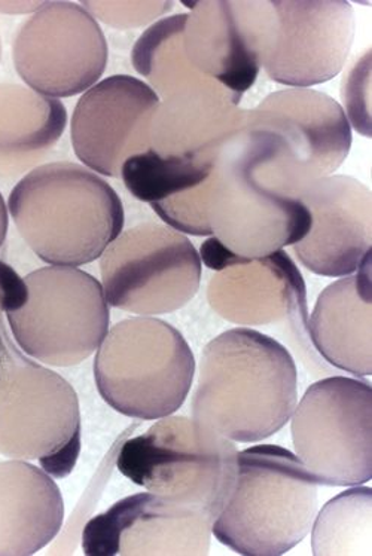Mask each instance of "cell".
<instances>
[{
  "instance_id": "cell-1",
  "label": "cell",
  "mask_w": 372,
  "mask_h": 556,
  "mask_svg": "<svg viewBox=\"0 0 372 556\" xmlns=\"http://www.w3.org/2000/svg\"><path fill=\"white\" fill-rule=\"evenodd\" d=\"M298 402V372L286 346L258 330H226L204 346L193 420L230 441L281 432Z\"/></svg>"
},
{
  "instance_id": "cell-2",
  "label": "cell",
  "mask_w": 372,
  "mask_h": 556,
  "mask_svg": "<svg viewBox=\"0 0 372 556\" xmlns=\"http://www.w3.org/2000/svg\"><path fill=\"white\" fill-rule=\"evenodd\" d=\"M15 228L36 256L55 267H83L123 232L124 207L97 173L71 161L38 165L8 199Z\"/></svg>"
},
{
  "instance_id": "cell-3",
  "label": "cell",
  "mask_w": 372,
  "mask_h": 556,
  "mask_svg": "<svg viewBox=\"0 0 372 556\" xmlns=\"http://www.w3.org/2000/svg\"><path fill=\"white\" fill-rule=\"evenodd\" d=\"M208 225L210 239L201 244L200 257L213 271L264 260L310 231L306 204L262 176L257 137L249 128L222 149L214 165Z\"/></svg>"
},
{
  "instance_id": "cell-4",
  "label": "cell",
  "mask_w": 372,
  "mask_h": 556,
  "mask_svg": "<svg viewBox=\"0 0 372 556\" xmlns=\"http://www.w3.org/2000/svg\"><path fill=\"white\" fill-rule=\"evenodd\" d=\"M318 482L276 445L237 454V478L212 534L245 556H278L306 539L318 515Z\"/></svg>"
},
{
  "instance_id": "cell-5",
  "label": "cell",
  "mask_w": 372,
  "mask_h": 556,
  "mask_svg": "<svg viewBox=\"0 0 372 556\" xmlns=\"http://www.w3.org/2000/svg\"><path fill=\"white\" fill-rule=\"evenodd\" d=\"M0 454L38 462L52 478L80 454L79 399L62 375L24 356L0 326Z\"/></svg>"
},
{
  "instance_id": "cell-6",
  "label": "cell",
  "mask_w": 372,
  "mask_h": 556,
  "mask_svg": "<svg viewBox=\"0 0 372 556\" xmlns=\"http://www.w3.org/2000/svg\"><path fill=\"white\" fill-rule=\"evenodd\" d=\"M196 358L179 330L156 317L125 318L109 329L95 361L100 396L139 420L175 414L191 392Z\"/></svg>"
},
{
  "instance_id": "cell-7",
  "label": "cell",
  "mask_w": 372,
  "mask_h": 556,
  "mask_svg": "<svg viewBox=\"0 0 372 556\" xmlns=\"http://www.w3.org/2000/svg\"><path fill=\"white\" fill-rule=\"evenodd\" d=\"M233 441L188 417L168 415L120 451L116 467L148 493L198 507L216 519L237 478Z\"/></svg>"
},
{
  "instance_id": "cell-8",
  "label": "cell",
  "mask_w": 372,
  "mask_h": 556,
  "mask_svg": "<svg viewBox=\"0 0 372 556\" xmlns=\"http://www.w3.org/2000/svg\"><path fill=\"white\" fill-rule=\"evenodd\" d=\"M27 295L8 325L20 350L40 364H83L109 332L111 312L102 283L75 267H46L24 277Z\"/></svg>"
},
{
  "instance_id": "cell-9",
  "label": "cell",
  "mask_w": 372,
  "mask_h": 556,
  "mask_svg": "<svg viewBox=\"0 0 372 556\" xmlns=\"http://www.w3.org/2000/svg\"><path fill=\"white\" fill-rule=\"evenodd\" d=\"M248 125L273 135L265 173L278 191L297 199L306 185L333 176L351 148L345 109L311 88L271 92L248 111Z\"/></svg>"
},
{
  "instance_id": "cell-10",
  "label": "cell",
  "mask_w": 372,
  "mask_h": 556,
  "mask_svg": "<svg viewBox=\"0 0 372 556\" xmlns=\"http://www.w3.org/2000/svg\"><path fill=\"white\" fill-rule=\"evenodd\" d=\"M295 455L318 485L358 486L372 479V389L331 377L314 382L293 414Z\"/></svg>"
},
{
  "instance_id": "cell-11",
  "label": "cell",
  "mask_w": 372,
  "mask_h": 556,
  "mask_svg": "<svg viewBox=\"0 0 372 556\" xmlns=\"http://www.w3.org/2000/svg\"><path fill=\"white\" fill-rule=\"evenodd\" d=\"M109 307L161 316L184 308L201 283V257L184 233L157 222L121 232L100 256Z\"/></svg>"
},
{
  "instance_id": "cell-12",
  "label": "cell",
  "mask_w": 372,
  "mask_h": 556,
  "mask_svg": "<svg viewBox=\"0 0 372 556\" xmlns=\"http://www.w3.org/2000/svg\"><path fill=\"white\" fill-rule=\"evenodd\" d=\"M24 84L51 99L84 94L107 71V36L78 3L46 2L20 27L12 47Z\"/></svg>"
},
{
  "instance_id": "cell-13",
  "label": "cell",
  "mask_w": 372,
  "mask_h": 556,
  "mask_svg": "<svg viewBox=\"0 0 372 556\" xmlns=\"http://www.w3.org/2000/svg\"><path fill=\"white\" fill-rule=\"evenodd\" d=\"M274 30L262 66L274 83L309 88L345 67L356 31L354 7L345 0H276Z\"/></svg>"
},
{
  "instance_id": "cell-14",
  "label": "cell",
  "mask_w": 372,
  "mask_h": 556,
  "mask_svg": "<svg viewBox=\"0 0 372 556\" xmlns=\"http://www.w3.org/2000/svg\"><path fill=\"white\" fill-rule=\"evenodd\" d=\"M160 97L144 80L113 75L84 92L71 121L75 155L99 175L121 177L133 155L149 149Z\"/></svg>"
},
{
  "instance_id": "cell-15",
  "label": "cell",
  "mask_w": 372,
  "mask_h": 556,
  "mask_svg": "<svg viewBox=\"0 0 372 556\" xmlns=\"http://www.w3.org/2000/svg\"><path fill=\"white\" fill-rule=\"evenodd\" d=\"M212 515L152 493L131 495L84 528L88 556L208 555Z\"/></svg>"
},
{
  "instance_id": "cell-16",
  "label": "cell",
  "mask_w": 372,
  "mask_h": 556,
  "mask_svg": "<svg viewBox=\"0 0 372 556\" xmlns=\"http://www.w3.org/2000/svg\"><path fill=\"white\" fill-rule=\"evenodd\" d=\"M186 18V59L233 94H245L260 75L274 30L271 2H196Z\"/></svg>"
},
{
  "instance_id": "cell-17",
  "label": "cell",
  "mask_w": 372,
  "mask_h": 556,
  "mask_svg": "<svg viewBox=\"0 0 372 556\" xmlns=\"http://www.w3.org/2000/svg\"><path fill=\"white\" fill-rule=\"evenodd\" d=\"M311 215L310 231L294 244L309 271L347 277L371 256V191L350 176L333 175L306 185L298 193Z\"/></svg>"
},
{
  "instance_id": "cell-18",
  "label": "cell",
  "mask_w": 372,
  "mask_h": 556,
  "mask_svg": "<svg viewBox=\"0 0 372 556\" xmlns=\"http://www.w3.org/2000/svg\"><path fill=\"white\" fill-rule=\"evenodd\" d=\"M241 97L222 87H196L161 100L149 149L161 156L216 165L222 149L248 128Z\"/></svg>"
},
{
  "instance_id": "cell-19",
  "label": "cell",
  "mask_w": 372,
  "mask_h": 556,
  "mask_svg": "<svg viewBox=\"0 0 372 556\" xmlns=\"http://www.w3.org/2000/svg\"><path fill=\"white\" fill-rule=\"evenodd\" d=\"M210 307L240 326H266L307 317L306 285L283 250L264 260L222 269L210 280Z\"/></svg>"
},
{
  "instance_id": "cell-20",
  "label": "cell",
  "mask_w": 372,
  "mask_h": 556,
  "mask_svg": "<svg viewBox=\"0 0 372 556\" xmlns=\"http://www.w3.org/2000/svg\"><path fill=\"white\" fill-rule=\"evenodd\" d=\"M371 256L351 276L322 290L309 321L314 349L327 364L371 377Z\"/></svg>"
},
{
  "instance_id": "cell-21",
  "label": "cell",
  "mask_w": 372,
  "mask_h": 556,
  "mask_svg": "<svg viewBox=\"0 0 372 556\" xmlns=\"http://www.w3.org/2000/svg\"><path fill=\"white\" fill-rule=\"evenodd\" d=\"M62 491L51 475L24 460L0 462V556H28L62 530Z\"/></svg>"
},
{
  "instance_id": "cell-22",
  "label": "cell",
  "mask_w": 372,
  "mask_h": 556,
  "mask_svg": "<svg viewBox=\"0 0 372 556\" xmlns=\"http://www.w3.org/2000/svg\"><path fill=\"white\" fill-rule=\"evenodd\" d=\"M66 125L60 100L20 84H0V180L34 170L62 139Z\"/></svg>"
},
{
  "instance_id": "cell-23",
  "label": "cell",
  "mask_w": 372,
  "mask_h": 556,
  "mask_svg": "<svg viewBox=\"0 0 372 556\" xmlns=\"http://www.w3.org/2000/svg\"><path fill=\"white\" fill-rule=\"evenodd\" d=\"M186 18L188 14H176L153 23L133 47V67L148 80V86L156 91L160 100L189 88L222 87L216 80L200 74L186 59Z\"/></svg>"
},
{
  "instance_id": "cell-24",
  "label": "cell",
  "mask_w": 372,
  "mask_h": 556,
  "mask_svg": "<svg viewBox=\"0 0 372 556\" xmlns=\"http://www.w3.org/2000/svg\"><path fill=\"white\" fill-rule=\"evenodd\" d=\"M371 511L368 486H355L330 500L311 526L313 554L371 556Z\"/></svg>"
},
{
  "instance_id": "cell-25",
  "label": "cell",
  "mask_w": 372,
  "mask_h": 556,
  "mask_svg": "<svg viewBox=\"0 0 372 556\" xmlns=\"http://www.w3.org/2000/svg\"><path fill=\"white\" fill-rule=\"evenodd\" d=\"M214 165L161 156L152 149L133 155L121 168V179L135 199L159 203L206 182Z\"/></svg>"
},
{
  "instance_id": "cell-26",
  "label": "cell",
  "mask_w": 372,
  "mask_h": 556,
  "mask_svg": "<svg viewBox=\"0 0 372 556\" xmlns=\"http://www.w3.org/2000/svg\"><path fill=\"white\" fill-rule=\"evenodd\" d=\"M343 99L349 109L355 130L371 137V50L345 79Z\"/></svg>"
},
{
  "instance_id": "cell-27",
  "label": "cell",
  "mask_w": 372,
  "mask_h": 556,
  "mask_svg": "<svg viewBox=\"0 0 372 556\" xmlns=\"http://www.w3.org/2000/svg\"><path fill=\"white\" fill-rule=\"evenodd\" d=\"M85 10L90 12L92 17L102 20L109 26L120 29H133L144 26L152 20L163 15L172 8L173 3L159 2H85Z\"/></svg>"
},
{
  "instance_id": "cell-28",
  "label": "cell",
  "mask_w": 372,
  "mask_h": 556,
  "mask_svg": "<svg viewBox=\"0 0 372 556\" xmlns=\"http://www.w3.org/2000/svg\"><path fill=\"white\" fill-rule=\"evenodd\" d=\"M27 289L24 278L5 262L0 261V326L3 313L14 312L26 300Z\"/></svg>"
},
{
  "instance_id": "cell-29",
  "label": "cell",
  "mask_w": 372,
  "mask_h": 556,
  "mask_svg": "<svg viewBox=\"0 0 372 556\" xmlns=\"http://www.w3.org/2000/svg\"><path fill=\"white\" fill-rule=\"evenodd\" d=\"M8 228H10V215H8V205L0 193V248L5 243Z\"/></svg>"
},
{
  "instance_id": "cell-30",
  "label": "cell",
  "mask_w": 372,
  "mask_h": 556,
  "mask_svg": "<svg viewBox=\"0 0 372 556\" xmlns=\"http://www.w3.org/2000/svg\"><path fill=\"white\" fill-rule=\"evenodd\" d=\"M0 59H2V36H0Z\"/></svg>"
}]
</instances>
